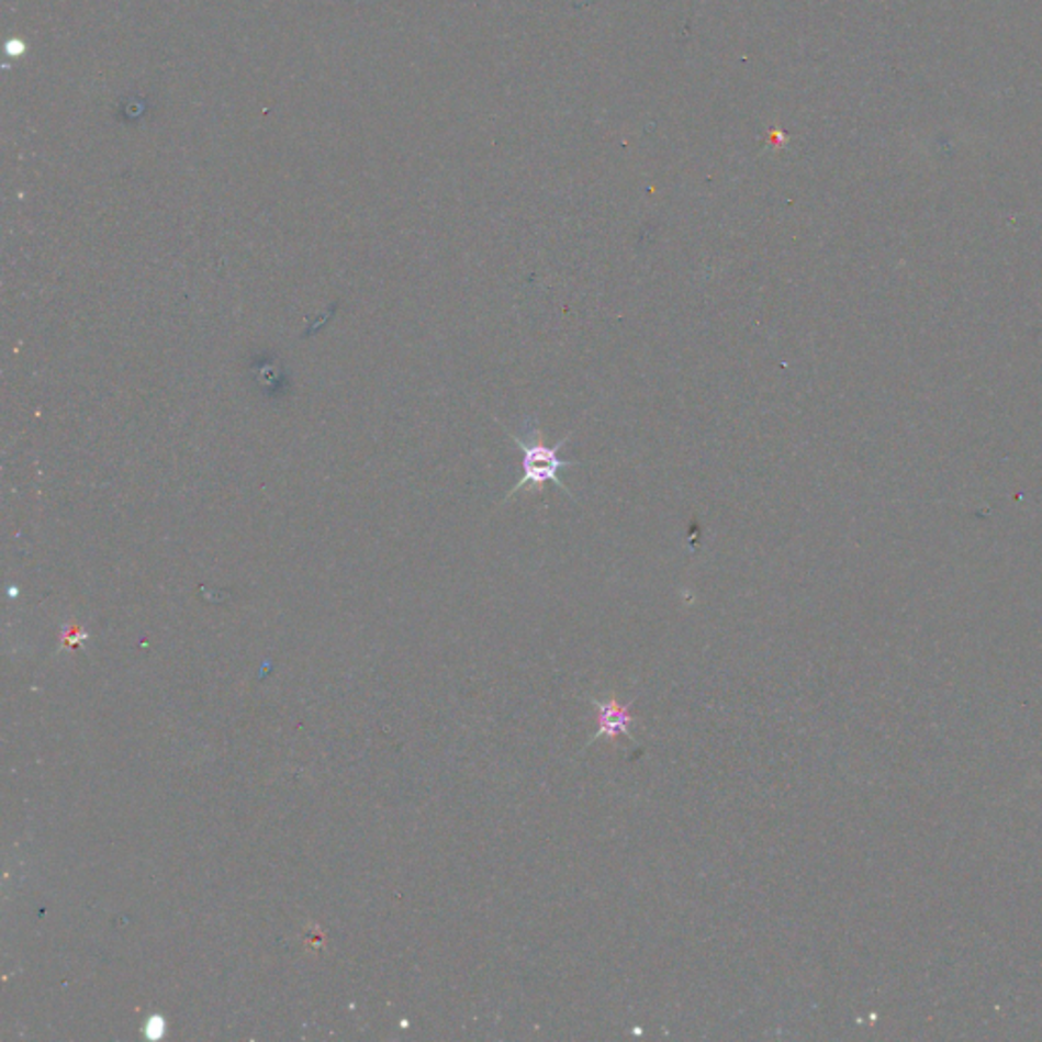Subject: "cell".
Instances as JSON below:
<instances>
[{
  "instance_id": "obj_1",
  "label": "cell",
  "mask_w": 1042,
  "mask_h": 1042,
  "mask_svg": "<svg viewBox=\"0 0 1042 1042\" xmlns=\"http://www.w3.org/2000/svg\"><path fill=\"white\" fill-rule=\"evenodd\" d=\"M505 434H507V436L514 440L515 445L522 448V452H524V464H522V467H524V474H522V479L509 489L505 501L514 500V495L522 493V491L542 495L548 483H554L558 489H562L569 497H572L569 486L560 481V471L576 467V462H572V460L560 459V448L567 446V442L572 438V432H570L567 438L558 440L557 446L546 445V436H544L542 428H540V424H538L536 419H534V422H526V438L517 436V434H514L509 428H505ZM572 500H574V497H572Z\"/></svg>"
},
{
  "instance_id": "obj_2",
  "label": "cell",
  "mask_w": 1042,
  "mask_h": 1042,
  "mask_svg": "<svg viewBox=\"0 0 1042 1042\" xmlns=\"http://www.w3.org/2000/svg\"><path fill=\"white\" fill-rule=\"evenodd\" d=\"M595 707L598 710V731L595 737H607L615 743L619 737L631 733L634 717L629 715L626 705H621L615 696L605 703L595 701Z\"/></svg>"
}]
</instances>
